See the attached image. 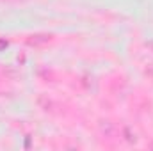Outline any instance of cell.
I'll return each instance as SVG.
<instances>
[{
	"instance_id": "obj_1",
	"label": "cell",
	"mask_w": 153,
	"mask_h": 151,
	"mask_svg": "<svg viewBox=\"0 0 153 151\" xmlns=\"http://www.w3.org/2000/svg\"><path fill=\"white\" fill-rule=\"evenodd\" d=\"M50 36H32L29 39V44H41V43H48Z\"/></svg>"
}]
</instances>
